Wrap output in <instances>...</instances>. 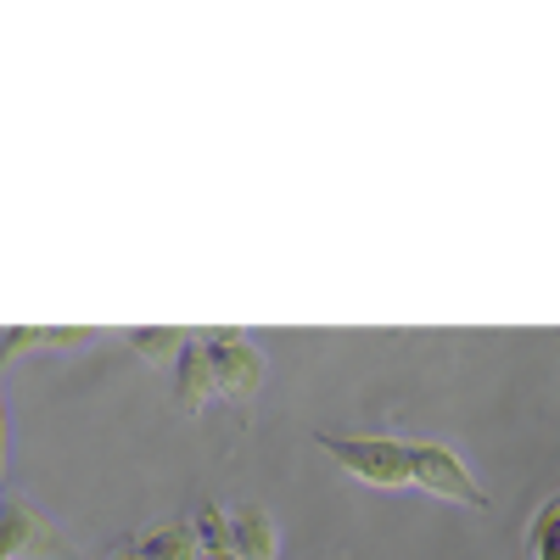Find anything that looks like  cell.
Segmentation results:
<instances>
[{
	"instance_id": "obj_1",
	"label": "cell",
	"mask_w": 560,
	"mask_h": 560,
	"mask_svg": "<svg viewBox=\"0 0 560 560\" xmlns=\"http://www.w3.org/2000/svg\"><path fill=\"white\" fill-rule=\"evenodd\" d=\"M314 443L331 454L348 477H359L370 488H387V493H404L409 488V448H404V438H342V432H319Z\"/></svg>"
},
{
	"instance_id": "obj_2",
	"label": "cell",
	"mask_w": 560,
	"mask_h": 560,
	"mask_svg": "<svg viewBox=\"0 0 560 560\" xmlns=\"http://www.w3.org/2000/svg\"><path fill=\"white\" fill-rule=\"evenodd\" d=\"M404 448H409V488L432 493V499H448V504H465V510H488V493L477 488L471 465H465L448 443L404 438Z\"/></svg>"
},
{
	"instance_id": "obj_3",
	"label": "cell",
	"mask_w": 560,
	"mask_h": 560,
	"mask_svg": "<svg viewBox=\"0 0 560 560\" xmlns=\"http://www.w3.org/2000/svg\"><path fill=\"white\" fill-rule=\"evenodd\" d=\"M208 370H213V393L219 398H236L247 404L258 387H264V353L247 331H236V325H219V331H202L197 337Z\"/></svg>"
},
{
	"instance_id": "obj_4",
	"label": "cell",
	"mask_w": 560,
	"mask_h": 560,
	"mask_svg": "<svg viewBox=\"0 0 560 560\" xmlns=\"http://www.w3.org/2000/svg\"><path fill=\"white\" fill-rule=\"evenodd\" d=\"M0 560H79V549L28 504H0Z\"/></svg>"
},
{
	"instance_id": "obj_5",
	"label": "cell",
	"mask_w": 560,
	"mask_h": 560,
	"mask_svg": "<svg viewBox=\"0 0 560 560\" xmlns=\"http://www.w3.org/2000/svg\"><path fill=\"white\" fill-rule=\"evenodd\" d=\"M124 555H135V560H202L208 549H202L191 522H158L147 533H135L124 544Z\"/></svg>"
},
{
	"instance_id": "obj_6",
	"label": "cell",
	"mask_w": 560,
	"mask_h": 560,
	"mask_svg": "<svg viewBox=\"0 0 560 560\" xmlns=\"http://www.w3.org/2000/svg\"><path fill=\"white\" fill-rule=\"evenodd\" d=\"M230 555L236 560H275L280 555L269 510H236V516H230Z\"/></svg>"
},
{
	"instance_id": "obj_7",
	"label": "cell",
	"mask_w": 560,
	"mask_h": 560,
	"mask_svg": "<svg viewBox=\"0 0 560 560\" xmlns=\"http://www.w3.org/2000/svg\"><path fill=\"white\" fill-rule=\"evenodd\" d=\"M213 398H219V393H213V370H208L202 348L191 342V348H185V359L174 364V404H179L185 415H202Z\"/></svg>"
},
{
	"instance_id": "obj_8",
	"label": "cell",
	"mask_w": 560,
	"mask_h": 560,
	"mask_svg": "<svg viewBox=\"0 0 560 560\" xmlns=\"http://www.w3.org/2000/svg\"><path fill=\"white\" fill-rule=\"evenodd\" d=\"M129 342H135V353L147 359V364H179L185 348H191L197 337L191 331H174V325H147V331H135Z\"/></svg>"
},
{
	"instance_id": "obj_9",
	"label": "cell",
	"mask_w": 560,
	"mask_h": 560,
	"mask_svg": "<svg viewBox=\"0 0 560 560\" xmlns=\"http://www.w3.org/2000/svg\"><path fill=\"white\" fill-rule=\"evenodd\" d=\"M527 549H533V560H560V493L533 516V527H527Z\"/></svg>"
},
{
	"instance_id": "obj_10",
	"label": "cell",
	"mask_w": 560,
	"mask_h": 560,
	"mask_svg": "<svg viewBox=\"0 0 560 560\" xmlns=\"http://www.w3.org/2000/svg\"><path fill=\"white\" fill-rule=\"evenodd\" d=\"M7 454H12V420H7V393H0V471H7Z\"/></svg>"
},
{
	"instance_id": "obj_11",
	"label": "cell",
	"mask_w": 560,
	"mask_h": 560,
	"mask_svg": "<svg viewBox=\"0 0 560 560\" xmlns=\"http://www.w3.org/2000/svg\"><path fill=\"white\" fill-rule=\"evenodd\" d=\"M202 560H236V555H230V549H208Z\"/></svg>"
},
{
	"instance_id": "obj_12",
	"label": "cell",
	"mask_w": 560,
	"mask_h": 560,
	"mask_svg": "<svg viewBox=\"0 0 560 560\" xmlns=\"http://www.w3.org/2000/svg\"><path fill=\"white\" fill-rule=\"evenodd\" d=\"M107 560H135V555H124V549H118V555H107Z\"/></svg>"
},
{
	"instance_id": "obj_13",
	"label": "cell",
	"mask_w": 560,
	"mask_h": 560,
	"mask_svg": "<svg viewBox=\"0 0 560 560\" xmlns=\"http://www.w3.org/2000/svg\"><path fill=\"white\" fill-rule=\"evenodd\" d=\"M0 504H7V493H0Z\"/></svg>"
}]
</instances>
